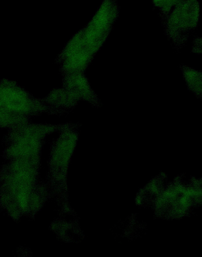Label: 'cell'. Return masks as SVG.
<instances>
[{"instance_id":"cell-1","label":"cell","mask_w":202,"mask_h":257,"mask_svg":"<svg viewBox=\"0 0 202 257\" xmlns=\"http://www.w3.org/2000/svg\"><path fill=\"white\" fill-rule=\"evenodd\" d=\"M155 4L160 6H168L172 4L175 0H153Z\"/></svg>"}]
</instances>
